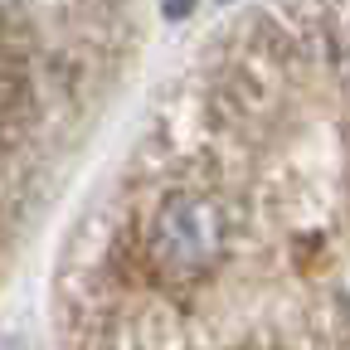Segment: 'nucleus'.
<instances>
[{"label":"nucleus","instance_id":"obj_3","mask_svg":"<svg viewBox=\"0 0 350 350\" xmlns=\"http://www.w3.org/2000/svg\"><path fill=\"white\" fill-rule=\"evenodd\" d=\"M0 350H20V345H15V340H0Z\"/></svg>","mask_w":350,"mask_h":350},{"label":"nucleus","instance_id":"obj_2","mask_svg":"<svg viewBox=\"0 0 350 350\" xmlns=\"http://www.w3.org/2000/svg\"><path fill=\"white\" fill-rule=\"evenodd\" d=\"M214 350H253V345H214Z\"/></svg>","mask_w":350,"mask_h":350},{"label":"nucleus","instance_id":"obj_1","mask_svg":"<svg viewBox=\"0 0 350 350\" xmlns=\"http://www.w3.org/2000/svg\"><path fill=\"white\" fill-rule=\"evenodd\" d=\"M161 10H165L170 20H180V15H190V10H195V0H161Z\"/></svg>","mask_w":350,"mask_h":350}]
</instances>
